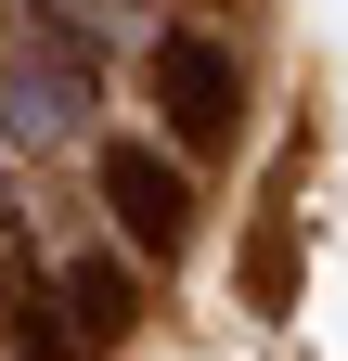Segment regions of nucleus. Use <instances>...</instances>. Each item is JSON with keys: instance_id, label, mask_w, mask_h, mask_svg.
<instances>
[{"instance_id": "f03ea898", "label": "nucleus", "mask_w": 348, "mask_h": 361, "mask_svg": "<svg viewBox=\"0 0 348 361\" xmlns=\"http://www.w3.org/2000/svg\"><path fill=\"white\" fill-rule=\"evenodd\" d=\"M91 180H104V219H116L129 258H181L194 245V180H181L168 142H129V129H116V142L91 155Z\"/></svg>"}, {"instance_id": "20e7f679", "label": "nucleus", "mask_w": 348, "mask_h": 361, "mask_svg": "<svg viewBox=\"0 0 348 361\" xmlns=\"http://www.w3.org/2000/svg\"><path fill=\"white\" fill-rule=\"evenodd\" d=\"M52 310L77 323V348H116L129 323H142V258H116V245H91V258H65V284H52Z\"/></svg>"}, {"instance_id": "f257e3e1", "label": "nucleus", "mask_w": 348, "mask_h": 361, "mask_svg": "<svg viewBox=\"0 0 348 361\" xmlns=\"http://www.w3.org/2000/svg\"><path fill=\"white\" fill-rule=\"evenodd\" d=\"M142 78H155V116H168V155H220L232 129H245V65L206 26H168Z\"/></svg>"}, {"instance_id": "7ed1b4c3", "label": "nucleus", "mask_w": 348, "mask_h": 361, "mask_svg": "<svg viewBox=\"0 0 348 361\" xmlns=\"http://www.w3.org/2000/svg\"><path fill=\"white\" fill-rule=\"evenodd\" d=\"M77 116H91V65L65 39H13L0 52V142H65Z\"/></svg>"}]
</instances>
